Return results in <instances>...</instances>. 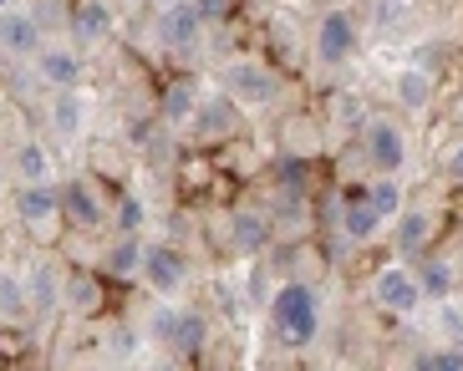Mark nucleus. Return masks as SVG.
Segmentation results:
<instances>
[{"instance_id": "33", "label": "nucleus", "mask_w": 463, "mask_h": 371, "mask_svg": "<svg viewBox=\"0 0 463 371\" xmlns=\"http://www.w3.org/2000/svg\"><path fill=\"white\" fill-rule=\"evenodd\" d=\"M133 341H137V336H133V330H128V326H118V330H112V357H133Z\"/></svg>"}, {"instance_id": "3", "label": "nucleus", "mask_w": 463, "mask_h": 371, "mask_svg": "<svg viewBox=\"0 0 463 371\" xmlns=\"http://www.w3.org/2000/svg\"><path fill=\"white\" fill-rule=\"evenodd\" d=\"M356 148H362L372 173H402V163H408V133H402L392 117H377V112H372L367 127L356 133Z\"/></svg>"}, {"instance_id": "24", "label": "nucleus", "mask_w": 463, "mask_h": 371, "mask_svg": "<svg viewBox=\"0 0 463 371\" xmlns=\"http://www.w3.org/2000/svg\"><path fill=\"white\" fill-rule=\"evenodd\" d=\"M26 316H31L26 275H11V270H0V326H21Z\"/></svg>"}, {"instance_id": "8", "label": "nucleus", "mask_w": 463, "mask_h": 371, "mask_svg": "<svg viewBox=\"0 0 463 371\" xmlns=\"http://www.w3.org/2000/svg\"><path fill=\"white\" fill-rule=\"evenodd\" d=\"M42 46H46V26L36 21L31 5H5V11H0V56L31 61Z\"/></svg>"}, {"instance_id": "13", "label": "nucleus", "mask_w": 463, "mask_h": 371, "mask_svg": "<svg viewBox=\"0 0 463 371\" xmlns=\"http://www.w3.org/2000/svg\"><path fill=\"white\" fill-rule=\"evenodd\" d=\"M275 214L270 209H234L230 214V239L234 249H245V255H265L275 245Z\"/></svg>"}, {"instance_id": "34", "label": "nucleus", "mask_w": 463, "mask_h": 371, "mask_svg": "<svg viewBox=\"0 0 463 371\" xmlns=\"http://www.w3.org/2000/svg\"><path fill=\"white\" fill-rule=\"evenodd\" d=\"M402 21V0H377V26H392Z\"/></svg>"}, {"instance_id": "30", "label": "nucleus", "mask_w": 463, "mask_h": 371, "mask_svg": "<svg viewBox=\"0 0 463 371\" xmlns=\"http://www.w3.org/2000/svg\"><path fill=\"white\" fill-rule=\"evenodd\" d=\"M418 371H463V336L449 346H433V351H422L418 361H412Z\"/></svg>"}, {"instance_id": "31", "label": "nucleus", "mask_w": 463, "mask_h": 371, "mask_svg": "<svg viewBox=\"0 0 463 371\" xmlns=\"http://www.w3.org/2000/svg\"><path fill=\"white\" fill-rule=\"evenodd\" d=\"M31 11H36V21H42L46 31H52V26H71V5H67V0H36Z\"/></svg>"}, {"instance_id": "39", "label": "nucleus", "mask_w": 463, "mask_h": 371, "mask_svg": "<svg viewBox=\"0 0 463 371\" xmlns=\"http://www.w3.org/2000/svg\"><path fill=\"white\" fill-rule=\"evenodd\" d=\"M158 5H164V0H158Z\"/></svg>"}, {"instance_id": "5", "label": "nucleus", "mask_w": 463, "mask_h": 371, "mask_svg": "<svg viewBox=\"0 0 463 371\" xmlns=\"http://www.w3.org/2000/svg\"><path fill=\"white\" fill-rule=\"evenodd\" d=\"M372 305L387 311V316H412L422 305V285L412 264H382L372 270Z\"/></svg>"}, {"instance_id": "36", "label": "nucleus", "mask_w": 463, "mask_h": 371, "mask_svg": "<svg viewBox=\"0 0 463 371\" xmlns=\"http://www.w3.org/2000/svg\"><path fill=\"white\" fill-rule=\"evenodd\" d=\"M5 173H11V168H5V163H0V189H5Z\"/></svg>"}, {"instance_id": "29", "label": "nucleus", "mask_w": 463, "mask_h": 371, "mask_svg": "<svg viewBox=\"0 0 463 371\" xmlns=\"http://www.w3.org/2000/svg\"><path fill=\"white\" fill-rule=\"evenodd\" d=\"M112 224H118V234H137L148 224V204H143L137 193H123V199L112 204Z\"/></svg>"}, {"instance_id": "10", "label": "nucleus", "mask_w": 463, "mask_h": 371, "mask_svg": "<svg viewBox=\"0 0 463 371\" xmlns=\"http://www.w3.org/2000/svg\"><path fill=\"white\" fill-rule=\"evenodd\" d=\"M184 280H189V260H184L174 245H148L143 249V285H148L153 295H178Z\"/></svg>"}, {"instance_id": "28", "label": "nucleus", "mask_w": 463, "mask_h": 371, "mask_svg": "<svg viewBox=\"0 0 463 371\" xmlns=\"http://www.w3.org/2000/svg\"><path fill=\"white\" fill-rule=\"evenodd\" d=\"M331 112H336V127H341V133H352V138L367 127V117H372V112L362 107V97H356V92H341L336 102H331Z\"/></svg>"}, {"instance_id": "37", "label": "nucleus", "mask_w": 463, "mask_h": 371, "mask_svg": "<svg viewBox=\"0 0 463 371\" xmlns=\"http://www.w3.org/2000/svg\"><path fill=\"white\" fill-rule=\"evenodd\" d=\"M458 133H463V102H458Z\"/></svg>"}, {"instance_id": "12", "label": "nucleus", "mask_w": 463, "mask_h": 371, "mask_svg": "<svg viewBox=\"0 0 463 371\" xmlns=\"http://www.w3.org/2000/svg\"><path fill=\"white\" fill-rule=\"evenodd\" d=\"M433 229H438V214H433V209L408 204V209L392 219V249L402 255V260H418V255H428V245H433Z\"/></svg>"}, {"instance_id": "7", "label": "nucleus", "mask_w": 463, "mask_h": 371, "mask_svg": "<svg viewBox=\"0 0 463 371\" xmlns=\"http://www.w3.org/2000/svg\"><path fill=\"white\" fill-rule=\"evenodd\" d=\"M204 11H199V0H164L158 5V42L168 51H189V46L204 42Z\"/></svg>"}, {"instance_id": "14", "label": "nucleus", "mask_w": 463, "mask_h": 371, "mask_svg": "<svg viewBox=\"0 0 463 371\" xmlns=\"http://www.w3.org/2000/svg\"><path fill=\"white\" fill-rule=\"evenodd\" d=\"M11 179L15 183H52L56 179V153L46 148V138H15Z\"/></svg>"}, {"instance_id": "35", "label": "nucleus", "mask_w": 463, "mask_h": 371, "mask_svg": "<svg viewBox=\"0 0 463 371\" xmlns=\"http://www.w3.org/2000/svg\"><path fill=\"white\" fill-rule=\"evenodd\" d=\"M199 11H204V21H219V15L230 11V0H199Z\"/></svg>"}, {"instance_id": "1", "label": "nucleus", "mask_w": 463, "mask_h": 371, "mask_svg": "<svg viewBox=\"0 0 463 371\" xmlns=\"http://www.w3.org/2000/svg\"><path fill=\"white\" fill-rule=\"evenodd\" d=\"M270 330H275V341L290 346V351L316 346V336H321V295H316V285L286 280V285L275 290L270 295Z\"/></svg>"}, {"instance_id": "25", "label": "nucleus", "mask_w": 463, "mask_h": 371, "mask_svg": "<svg viewBox=\"0 0 463 371\" xmlns=\"http://www.w3.org/2000/svg\"><path fill=\"white\" fill-rule=\"evenodd\" d=\"M367 199H372V209H377L387 224L408 209V193H402V179H397V173H372V179H367Z\"/></svg>"}, {"instance_id": "11", "label": "nucleus", "mask_w": 463, "mask_h": 371, "mask_svg": "<svg viewBox=\"0 0 463 371\" xmlns=\"http://www.w3.org/2000/svg\"><path fill=\"white\" fill-rule=\"evenodd\" d=\"M31 61H36V77H42L52 92L56 87H82V77H87L82 51H77V46H61V42H46Z\"/></svg>"}, {"instance_id": "21", "label": "nucleus", "mask_w": 463, "mask_h": 371, "mask_svg": "<svg viewBox=\"0 0 463 371\" xmlns=\"http://www.w3.org/2000/svg\"><path fill=\"white\" fill-rule=\"evenodd\" d=\"M82 123H87V102L77 87H56L52 97V127L56 138H82Z\"/></svg>"}, {"instance_id": "20", "label": "nucleus", "mask_w": 463, "mask_h": 371, "mask_svg": "<svg viewBox=\"0 0 463 371\" xmlns=\"http://www.w3.org/2000/svg\"><path fill=\"white\" fill-rule=\"evenodd\" d=\"M143 239L137 234H118L108 245V255H102V270H108L112 280H143Z\"/></svg>"}, {"instance_id": "38", "label": "nucleus", "mask_w": 463, "mask_h": 371, "mask_svg": "<svg viewBox=\"0 0 463 371\" xmlns=\"http://www.w3.org/2000/svg\"><path fill=\"white\" fill-rule=\"evenodd\" d=\"M5 5H15V0H0V11H5Z\"/></svg>"}, {"instance_id": "23", "label": "nucleus", "mask_w": 463, "mask_h": 371, "mask_svg": "<svg viewBox=\"0 0 463 371\" xmlns=\"http://www.w3.org/2000/svg\"><path fill=\"white\" fill-rule=\"evenodd\" d=\"M26 290H31V311H56L61 305V290H67V280L56 275V264L52 260H36L31 264V275H26Z\"/></svg>"}, {"instance_id": "27", "label": "nucleus", "mask_w": 463, "mask_h": 371, "mask_svg": "<svg viewBox=\"0 0 463 371\" xmlns=\"http://www.w3.org/2000/svg\"><path fill=\"white\" fill-rule=\"evenodd\" d=\"M61 301H67L71 316H97V311H102V285H97V275L77 270V275H67V290H61Z\"/></svg>"}, {"instance_id": "32", "label": "nucleus", "mask_w": 463, "mask_h": 371, "mask_svg": "<svg viewBox=\"0 0 463 371\" xmlns=\"http://www.w3.org/2000/svg\"><path fill=\"white\" fill-rule=\"evenodd\" d=\"M443 179L453 183V189H463V138L449 148V158H443Z\"/></svg>"}, {"instance_id": "6", "label": "nucleus", "mask_w": 463, "mask_h": 371, "mask_svg": "<svg viewBox=\"0 0 463 371\" xmlns=\"http://www.w3.org/2000/svg\"><path fill=\"white\" fill-rule=\"evenodd\" d=\"M316 61L321 67H346L356 56V15L346 5H331L321 21H316Z\"/></svg>"}, {"instance_id": "4", "label": "nucleus", "mask_w": 463, "mask_h": 371, "mask_svg": "<svg viewBox=\"0 0 463 371\" xmlns=\"http://www.w3.org/2000/svg\"><path fill=\"white\" fill-rule=\"evenodd\" d=\"M11 204H15L21 229H31L36 239H52L56 224L67 219V214H61V183H15Z\"/></svg>"}, {"instance_id": "26", "label": "nucleus", "mask_w": 463, "mask_h": 371, "mask_svg": "<svg viewBox=\"0 0 463 371\" xmlns=\"http://www.w3.org/2000/svg\"><path fill=\"white\" fill-rule=\"evenodd\" d=\"M392 92L408 112H428V102H433V77H428L422 67H402L397 82H392Z\"/></svg>"}, {"instance_id": "16", "label": "nucleus", "mask_w": 463, "mask_h": 371, "mask_svg": "<svg viewBox=\"0 0 463 371\" xmlns=\"http://www.w3.org/2000/svg\"><path fill=\"white\" fill-rule=\"evenodd\" d=\"M61 214H67V224H77V229H97V224H108L102 199H97V189L87 179H67V183H61Z\"/></svg>"}, {"instance_id": "2", "label": "nucleus", "mask_w": 463, "mask_h": 371, "mask_svg": "<svg viewBox=\"0 0 463 371\" xmlns=\"http://www.w3.org/2000/svg\"><path fill=\"white\" fill-rule=\"evenodd\" d=\"M219 82H224V92H230L240 107H275V102L286 97V77H280L270 61H260V56L230 61V67L219 71Z\"/></svg>"}, {"instance_id": "17", "label": "nucleus", "mask_w": 463, "mask_h": 371, "mask_svg": "<svg viewBox=\"0 0 463 371\" xmlns=\"http://www.w3.org/2000/svg\"><path fill=\"white\" fill-rule=\"evenodd\" d=\"M418 285H422V305H443L458 290V270L443 255H418Z\"/></svg>"}, {"instance_id": "15", "label": "nucleus", "mask_w": 463, "mask_h": 371, "mask_svg": "<svg viewBox=\"0 0 463 371\" xmlns=\"http://www.w3.org/2000/svg\"><path fill=\"white\" fill-rule=\"evenodd\" d=\"M112 26H118V5H112V0H77V5H71V36L82 46L108 42Z\"/></svg>"}, {"instance_id": "9", "label": "nucleus", "mask_w": 463, "mask_h": 371, "mask_svg": "<svg viewBox=\"0 0 463 371\" xmlns=\"http://www.w3.org/2000/svg\"><path fill=\"white\" fill-rule=\"evenodd\" d=\"M382 214L372 209V199H367V189H352V193H341V204H336V229H341V239L346 245H372L382 234Z\"/></svg>"}, {"instance_id": "18", "label": "nucleus", "mask_w": 463, "mask_h": 371, "mask_svg": "<svg viewBox=\"0 0 463 371\" xmlns=\"http://www.w3.org/2000/svg\"><path fill=\"white\" fill-rule=\"evenodd\" d=\"M199 87L189 82V77H174V82L164 87V97H158V117H164L168 127H194V112H199Z\"/></svg>"}, {"instance_id": "22", "label": "nucleus", "mask_w": 463, "mask_h": 371, "mask_svg": "<svg viewBox=\"0 0 463 371\" xmlns=\"http://www.w3.org/2000/svg\"><path fill=\"white\" fill-rule=\"evenodd\" d=\"M194 127H199L204 138H214V133H234V127H240V102H234L230 92H224V97H204L199 112H194Z\"/></svg>"}, {"instance_id": "19", "label": "nucleus", "mask_w": 463, "mask_h": 371, "mask_svg": "<svg viewBox=\"0 0 463 371\" xmlns=\"http://www.w3.org/2000/svg\"><path fill=\"white\" fill-rule=\"evenodd\" d=\"M168 346H174L178 357H199V351L209 346V316H204V311H194V305L174 311V330H168Z\"/></svg>"}]
</instances>
